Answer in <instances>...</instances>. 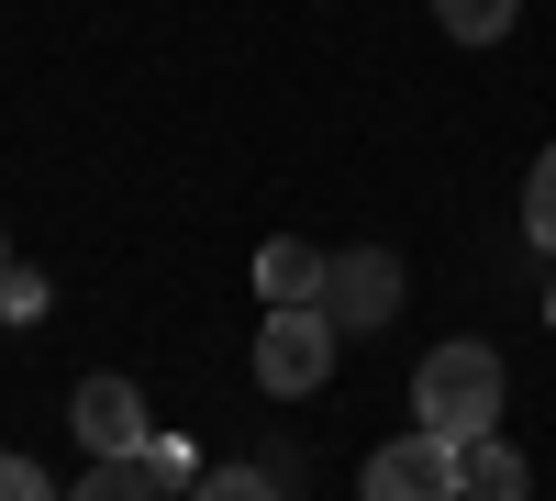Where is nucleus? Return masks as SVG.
<instances>
[{"instance_id":"obj_16","label":"nucleus","mask_w":556,"mask_h":501,"mask_svg":"<svg viewBox=\"0 0 556 501\" xmlns=\"http://www.w3.org/2000/svg\"><path fill=\"white\" fill-rule=\"evenodd\" d=\"M545 324H556V279H545Z\"/></svg>"},{"instance_id":"obj_9","label":"nucleus","mask_w":556,"mask_h":501,"mask_svg":"<svg viewBox=\"0 0 556 501\" xmlns=\"http://www.w3.org/2000/svg\"><path fill=\"white\" fill-rule=\"evenodd\" d=\"M67 501H156V479H146V458H101Z\"/></svg>"},{"instance_id":"obj_6","label":"nucleus","mask_w":556,"mask_h":501,"mask_svg":"<svg viewBox=\"0 0 556 501\" xmlns=\"http://www.w3.org/2000/svg\"><path fill=\"white\" fill-rule=\"evenodd\" d=\"M256 290H267V312H323V256L301 235H267L256 246Z\"/></svg>"},{"instance_id":"obj_13","label":"nucleus","mask_w":556,"mask_h":501,"mask_svg":"<svg viewBox=\"0 0 556 501\" xmlns=\"http://www.w3.org/2000/svg\"><path fill=\"white\" fill-rule=\"evenodd\" d=\"M45 301H56V290H45V279H34V267H12V279H0V324H34V312H45Z\"/></svg>"},{"instance_id":"obj_8","label":"nucleus","mask_w":556,"mask_h":501,"mask_svg":"<svg viewBox=\"0 0 556 501\" xmlns=\"http://www.w3.org/2000/svg\"><path fill=\"white\" fill-rule=\"evenodd\" d=\"M434 23H445L456 45H501V34L523 23V0H434Z\"/></svg>"},{"instance_id":"obj_12","label":"nucleus","mask_w":556,"mask_h":501,"mask_svg":"<svg viewBox=\"0 0 556 501\" xmlns=\"http://www.w3.org/2000/svg\"><path fill=\"white\" fill-rule=\"evenodd\" d=\"M146 479H156V501H167V490H178V501L201 490V468H190V446H178V435H156V446H146Z\"/></svg>"},{"instance_id":"obj_5","label":"nucleus","mask_w":556,"mask_h":501,"mask_svg":"<svg viewBox=\"0 0 556 501\" xmlns=\"http://www.w3.org/2000/svg\"><path fill=\"white\" fill-rule=\"evenodd\" d=\"M67 435L89 446V458H146V390H134L123 368H101V379H78V401H67Z\"/></svg>"},{"instance_id":"obj_4","label":"nucleus","mask_w":556,"mask_h":501,"mask_svg":"<svg viewBox=\"0 0 556 501\" xmlns=\"http://www.w3.org/2000/svg\"><path fill=\"white\" fill-rule=\"evenodd\" d=\"M367 501H468V446L456 435H390L379 458H367Z\"/></svg>"},{"instance_id":"obj_11","label":"nucleus","mask_w":556,"mask_h":501,"mask_svg":"<svg viewBox=\"0 0 556 501\" xmlns=\"http://www.w3.org/2000/svg\"><path fill=\"white\" fill-rule=\"evenodd\" d=\"M190 501H290V490H278V468H201Z\"/></svg>"},{"instance_id":"obj_7","label":"nucleus","mask_w":556,"mask_h":501,"mask_svg":"<svg viewBox=\"0 0 556 501\" xmlns=\"http://www.w3.org/2000/svg\"><path fill=\"white\" fill-rule=\"evenodd\" d=\"M468 501H534V468H523L501 435H479V446H468Z\"/></svg>"},{"instance_id":"obj_10","label":"nucleus","mask_w":556,"mask_h":501,"mask_svg":"<svg viewBox=\"0 0 556 501\" xmlns=\"http://www.w3.org/2000/svg\"><path fill=\"white\" fill-rule=\"evenodd\" d=\"M523 235H534V246L556 256V146H545V156L523 167Z\"/></svg>"},{"instance_id":"obj_3","label":"nucleus","mask_w":556,"mask_h":501,"mask_svg":"<svg viewBox=\"0 0 556 501\" xmlns=\"http://www.w3.org/2000/svg\"><path fill=\"white\" fill-rule=\"evenodd\" d=\"M334 324H323V312H267L256 324V390L267 401H312L323 379H334Z\"/></svg>"},{"instance_id":"obj_1","label":"nucleus","mask_w":556,"mask_h":501,"mask_svg":"<svg viewBox=\"0 0 556 501\" xmlns=\"http://www.w3.org/2000/svg\"><path fill=\"white\" fill-rule=\"evenodd\" d=\"M501 401H513V379H501V356L479 335H456V346H434L424 368H412V424L424 435L479 446V435H501Z\"/></svg>"},{"instance_id":"obj_14","label":"nucleus","mask_w":556,"mask_h":501,"mask_svg":"<svg viewBox=\"0 0 556 501\" xmlns=\"http://www.w3.org/2000/svg\"><path fill=\"white\" fill-rule=\"evenodd\" d=\"M0 501H67V490H56V479H45L34 458H0Z\"/></svg>"},{"instance_id":"obj_2","label":"nucleus","mask_w":556,"mask_h":501,"mask_svg":"<svg viewBox=\"0 0 556 501\" xmlns=\"http://www.w3.org/2000/svg\"><path fill=\"white\" fill-rule=\"evenodd\" d=\"M401 256L390 246H334V256H323V324H334V335H379L390 324V312H401Z\"/></svg>"},{"instance_id":"obj_15","label":"nucleus","mask_w":556,"mask_h":501,"mask_svg":"<svg viewBox=\"0 0 556 501\" xmlns=\"http://www.w3.org/2000/svg\"><path fill=\"white\" fill-rule=\"evenodd\" d=\"M0 279H12V235H0Z\"/></svg>"}]
</instances>
